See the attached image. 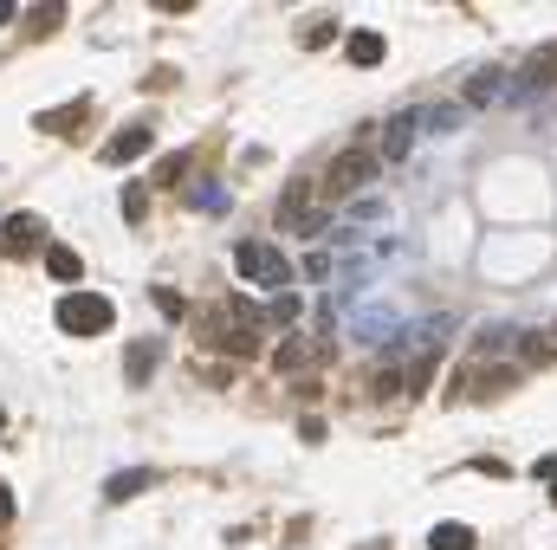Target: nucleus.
Masks as SVG:
<instances>
[{"mask_svg":"<svg viewBox=\"0 0 557 550\" xmlns=\"http://www.w3.org/2000/svg\"><path fill=\"white\" fill-rule=\"evenodd\" d=\"M376 149L370 143H350V149H337L331 156V169H324V182H318V195L324 201H350V195H363L370 188V175H376Z\"/></svg>","mask_w":557,"mask_h":550,"instance_id":"f257e3e1","label":"nucleus"},{"mask_svg":"<svg viewBox=\"0 0 557 550\" xmlns=\"http://www.w3.org/2000/svg\"><path fill=\"white\" fill-rule=\"evenodd\" d=\"M111 324H117L111 298H98V292H65L59 298V330L65 337H98V330H111Z\"/></svg>","mask_w":557,"mask_h":550,"instance_id":"f03ea898","label":"nucleus"},{"mask_svg":"<svg viewBox=\"0 0 557 550\" xmlns=\"http://www.w3.org/2000/svg\"><path fill=\"white\" fill-rule=\"evenodd\" d=\"M234 272L253 285H273V298L285 292V279H292V259L279 253V246H260V240H240L234 246Z\"/></svg>","mask_w":557,"mask_h":550,"instance_id":"7ed1b4c3","label":"nucleus"},{"mask_svg":"<svg viewBox=\"0 0 557 550\" xmlns=\"http://www.w3.org/2000/svg\"><path fill=\"white\" fill-rule=\"evenodd\" d=\"M201 343L221 350V356H260V330H247L227 305H214L208 318H201Z\"/></svg>","mask_w":557,"mask_h":550,"instance_id":"20e7f679","label":"nucleus"},{"mask_svg":"<svg viewBox=\"0 0 557 550\" xmlns=\"http://www.w3.org/2000/svg\"><path fill=\"white\" fill-rule=\"evenodd\" d=\"M512 382H519L512 369H473V363H467V369L454 376V389H447V402H493V395H506Z\"/></svg>","mask_w":557,"mask_h":550,"instance_id":"39448f33","label":"nucleus"},{"mask_svg":"<svg viewBox=\"0 0 557 550\" xmlns=\"http://www.w3.org/2000/svg\"><path fill=\"white\" fill-rule=\"evenodd\" d=\"M39 246H46V220L39 214H7L0 220V253L7 259H33Z\"/></svg>","mask_w":557,"mask_h":550,"instance_id":"423d86ee","label":"nucleus"},{"mask_svg":"<svg viewBox=\"0 0 557 550\" xmlns=\"http://www.w3.org/2000/svg\"><path fill=\"white\" fill-rule=\"evenodd\" d=\"M415 136H421V110H396V117L383 123V149L376 156H389V162H402L415 149Z\"/></svg>","mask_w":557,"mask_h":550,"instance_id":"0eeeda50","label":"nucleus"},{"mask_svg":"<svg viewBox=\"0 0 557 550\" xmlns=\"http://www.w3.org/2000/svg\"><path fill=\"white\" fill-rule=\"evenodd\" d=\"M305 201H311V182H305V175H298V182H285V195H279V220H285V227H298V233H318V214H311Z\"/></svg>","mask_w":557,"mask_h":550,"instance_id":"6e6552de","label":"nucleus"},{"mask_svg":"<svg viewBox=\"0 0 557 550\" xmlns=\"http://www.w3.org/2000/svg\"><path fill=\"white\" fill-rule=\"evenodd\" d=\"M149 143H156V136H149V123H130V130H117L111 143H104V162H111V169H124V162H137Z\"/></svg>","mask_w":557,"mask_h":550,"instance_id":"1a4fd4ad","label":"nucleus"},{"mask_svg":"<svg viewBox=\"0 0 557 550\" xmlns=\"http://www.w3.org/2000/svg\"><path fill=\"white\" fill-rule=\"evenodd\" d=\"M324 356H331V343H305V337H285L279 350H273V369H285V376H292V369H311V363H324Z\"/></svg>","mask_w":557,"mask_h":550,"instance_id":"9d476101","label":"nucleus"},{"mask_svg":"<svg viewBox=\"0 0 557 550\" xmlns=\"http://www.w3.org/2000/svg\"><path fill=\"white\" fill-rule=\"evenodd\" d=\"M156 486V466H130V473H117V479H104V505H130L137 492Z\"/></svg>","mask_w":557,"mask_h":550,"instance_id":"9b49d317","label":"nucleus"},{"mask_svg":"<svg viewBox=\"0 0 557 550\" xmlns=\"http://www.w3.org/2000/svg\"><path fill=\"white\" fill-rule=\"evenodd\" d=\"M551 85H557V39L538 46L532 59H525V72H519V91H551Z\"/></svg>","mask_w":557,"mask_h":550,"instance_id":"f8f14e48","label":"nucleus"},{"mask_svg":"<svg viewBox=\"0 0 557 550\" xmlns=\"http://www.w3.org/2000/svg\"><path fill=\"white\" fill-rule=\"evenodd\" d=\"M344 59H350V65H383V59H389V39H383V33H350V39H344Z\"/></svg>","mask_w":557,"mask_h":550,"instance_id":"ddd939ff","label":"nucleus"},{"mask_svg":"<svg viewBox=\"0 0 557 550\" xmlns=\"http://www.w3.org/2000/svg\"><path fill=\"white\" fill-rule=\"evenodd\" d=\"M156 350H162L156 337H137V343H130V356H124V376L137 382V389L149 382V369H156Z\"/></svg>","mask_w":557,"mask_h":550,"instance_id":"4468645a","label":"nucleus"},{"mask_svg":"<svg viewBox=\"0 0 557 550\" xmlns=\"http://www.w3.org/2000/svg\"><path fill=\"white\" fill-rule=\"evenodd\" d=\"M46 272H52L59 285H78V279H85V259H78L72 246H52V253H46Z\"/></svg>","mask_w":557,"mask_h":550,"instance_id":"2eb2a0df","label":"nucleus"},{"mask_svg":"<svg viewBox=\"0 0 557 550\" xmlns=\"http://www.w3.org/2000/svg\"><path fill=\"white\" fill-rule=\"evenodd\" d=\"M434 369H441V350H421L415 363H409V402H421L428 395V382H434Z\"/></svg>","mask_w":557,"mask_h":550,"instance_id":"dca6fc26","label":"nucleus"},{"mask_svg":"<svg viewBox=\"0 0 557 550\" xmlns=\"http://www.w3.org/2000/svg\"><path fill=\"white\" fill-rule=\"evenodd\" d=\"M480 538H473V525H434L428 531V550H473Z\"/></svg>","mask_w":557,"mask_h":550,"instance_id":"f3484780","label":"nucleus"},{"mask_svg":"<svg viewBox=\"0 0 557 550\" xmlns=\"http://www.w3.org/2000/svg\"><path fill=\"white\" fill-rule=\"evenodd\" d=\"M460 98H467V104H493V98H499V72H473Z\"/></svg>","mask_w":557,"mask_h":550,"instance_id":"a211bd4d","label":"nucleus"},{"mask_svg":"<svg viewBox=\"0 0 557 550\" xmlns=\"http://www.w3.org/2000/svg\"><path fill=\"white\" fill-rule=\"evenodd\" d=\"M331 39H337V20L324 13V20H311L305 33H298V46H311V52H318V46H331Z\"/></svg>","mask_w":557,"mask_h":550,"instance_id":"6ab92c4d","label":"nucleus"},{"mask_svg":"<svg viewBox=\"0 0 557 550\" xmlns=\"http://www.w3.org/2000/svg\"><path fill=\"white\" fill-rule=\"evenodd\" d=\"M65 20V7H33L26 13V39H39V33H52V26Z\"/></svg>","mask_w":557,"mask_h":550,"instance_id":"aec40b11","label":"nucleus"},{"mask_svg":"<svg viewBox=\"0 0 557 550\" xmlns=\"http://www.w3.org/2000/svg\"><path fill=\"white\" fill-rule=\"evenodd\" d=\"M266 324H279V330H285V324H298V298H292V292H279L273 305H266Z\"/></svg>","mask_w":557,"mask_h":550,"instance_id":"412c9836","label":"nucleus"},{"mask_svg":"<svg viewBox=\"0 0 557 550\" xmlns=\"http://www.w3.org/2000/svg\"><path fill=\"white\" fill-rule=\"evenodd\" d=\"M143 214H149V188L130 182V188H124V220H143Z\"/></svg>","mask_w":557,"mask_h":550,"instance_id":"4be33fe9","label":"nucleus"},{"mask_svg":"<svg viewBox=\"0 0 557 550\" xmlns=\"http://www.w3.org/2000/svg\"><path fill=\"white\" fill-rule=\"evenodd\" d=\"M519 350H525V356H532V363H551V356H557V337H525V343H519Z\"/></svg>","mask_w":557,"mask_h":550,"instance_id":"5701e85b","label":"nucleus"},{"mask_svg":"<svg viewBox=\"0 0 557 550\" xmlns=\"http://www.w3.org/2000/svg\"><path fill=\"white\" fill-rule=\"evenodd\" d=\"M370 389H376V395H383V402H389V395H402V389H409V382H402L396 369H376V382H370Z\"/></svg>","mask_w":557,"mask_h":550,"instance_id":"b1692460","label":"nucleus"},{"mask_svg":"<svg viewBox=\"0 0 557 550\" xmlns=\"http://www.w3.org/2000/svg\"><path fill=\"white\" fill-rule=\"evenodd\" d=\"M156 311H162V318H182V292H169V285H156Z\"/></svg>","mask_w":557,"mask_h":550,"instance_id":"393cba45","label":"nucleus"},{"mask_svg":"<svg viewBox=\"0 0 557 550\" xmlns=\"http://www.w3.org/2000/svg\"><path fill=\"white\" fill-rule=\"evenodd\" d=\"M188 201H195V208H201V214H208V208H214V214H221V208H227V195H221V188H195V195H188Z\"/></svg>","mask_w":557,"mask_h":550,"instance_id":"a878e982","label":"nucleus"},{"mask_svg":"<svg viewBox=\"0 0 557 550\" xmlns=\"http://www.w3.org/2000/svg\"><path fill=\"white\" fill-rule=\"evenodd\" d=\"M0 525H13V492H7V479H0Z\"/></svg>","mask_w":557,"mask_h":550,"instance_id":"bb28decb","label":"nucleus"},{"mask_svg":"<svg viewBox=\"0 0 557 550\" xmlns=\"http://www.w3.org/2000/svg\"><path fill=\"white\" fill-rule=\"evenodd\" d=\"M0 26H13V0H0Z\"/></svg>","mask_w":557,"mask_h":550,"instance_id":"cd10ccee","label":"nucleus"},{"mask_svg":"<svg viewBox=\"0 0 557 550\" xmlns=\"http://www.w3.org/2000/svg\"><path fill=\"white\" fill-rule=\"evenodd\" d=\"M551 505H557V479H551Z\"/></svg>","mask_w":557,"mask_h":550,"instance_id":"c85d7f7f","label":"nucleus"},{"mask_svg":"<svg viewBox=\"0 0 557 550\" xmlns=\"http://www.w3.org/2000/svg\"><path fill=\"white\" fill-rule=\"evenodd\" d=\"M551 337H557V330H551Z\"/></svg>","mask_w":557,"mask_h":550,"instance_id":"c756f323","label":"nucleus"}]
</instances>
